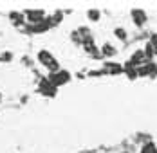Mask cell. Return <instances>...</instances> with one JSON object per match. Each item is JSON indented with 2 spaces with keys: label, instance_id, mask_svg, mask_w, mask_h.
<instances>
[{
  "label": "cell",
  "instance_id": "cell-1",
  "mask_svg": "<svg viewBox=\"0 0 157 153\" xmlns=\"http://www.w3.org/2000/svg\"><path fill=\"white\" fill-rule=\"evenodd\" d=\"M38 60H40V63H42L45 69H49L51 72H58V70H60V65H58L56 58H54L49 50H40V52H38Z\"/></svg>",
  "mask_w": 157,
  "mask_h": 153
},
{
  "label": "cell",
  "instance_id": "cell-2",
  "mask_svg": "<svg viewBox=\"0 0 157 153\" xmlns=\"http://www.w3.org/2000/svg\"><path fill=\"white\" fill-rule=\"evenodd\" d=\"M71 79V74L67 70H58V72H51L49 76V81L54 85V87H60V85H65L67 81Z\"/></svg>",
  "mask_w": 157,
  "mask_h": 153
},
{
  "label": "cell",
  "instance_id": "cell-3",
  "mask_svg": "<svg viewBox=\"0 0 157 153\" xmlns=\"http://www.w3.org/2000/svg\"><path fill=\"white\" fill-rule=\"evenodd\" d=\"M24 15L29 18V22H31V24H40V22H44L45 13H44L42 9H29V11H25Z\"/></svg>",
  "mask_w": 157,
  "mask_h": 153
},
{
  "label": "cell",
  "instance_id": "cell-4",
  "mask_svg": "<svg viewBox=\"0 0 157 153\" xmlns=\"http://www.w3.org/2000/svg\"><path fill=\"white\" fill-rule=\"evenodd\" d=\"M132 16H134V20H136V24H139V25H143V24L146 22V15L143 13L141 9H134V11H132Z\"/></svg>",
  "mask_w": 157,
  "mask_h": 153
},
{
  "label": "cell",
  "instance_id": "cell-5",
  "mask_svg": "<svg viewBox=\"0 0 157 153\" xmlns=\"http://www.w3.org/2000/svg\"><path fill=\"white\" fill-rule=\"evenodd\" d=\"M121 70H123V67H119L117 63H107V72L117 74V72H121Z\"/></svg>",
  "mask_w": 157,
  "mask_h": 153
},
{
  "label": "cell",
  "instance_id": "cell-6",
  "mask_svg": "<svg viewBox=\"0 0 157 153\" xmlns=\"http://www.w3.org/2000/svg\"><path fill=\"white\" fill-rule=\"evenodd\" d=\"M9 18L13 20V24H16V25H20V24L24 22V15H22V13H11Z\"/></svg>",
  "mask_w": 157,
  "mask_h": 153
},
{
  "label": "cell",
  "instance_id": "cell-7",
  "mask_svg": "<svg viewBox=\"0 0 157 153\" xmlns=\"http://www.w3.org/2000/svg\"><path fill=\"white\" fill-rule=\"evenodd\" d=\"M103 54H105V56H114V54H116V49L110 45V43H105V45H103Z\"/></svg>",
  "mask_w": 157,
  "mask_h": 153
},
{
  "label": "cell",
  "instance_id": "cell-8",
  "mask_svg": "<svg viewBox=\"0 0 157 153\" xmlns=\"http://www.w3.org/2000/svg\"><path fill=\"white\" fill-rule=\"evenodd\" d=\"M89 18H90V20H98V18H99V11H98V9H90V11H89Z\"/></svg>",
  "mask_w": 157,
  "mask_h": 153
},
{
  "label": "cell",
  "instance_id": "cell-9",
  "mask_svg": "<svg viewBox=\"0 0 157 153\" xmlns=\"http://www.w3.org/2000/svg\"><path fill=\"white\" fill-rule=\"evenodd\" d=\"M116 34H117V38H119V40H125V38H126V31L125 29H116Z\"/></svg>",
  "mask_w": 157,
  "mask_h": 153
},
{
  "label": "cell",
  "instance_id": "cell-10",
  "mask_svg": "<svg viewBox=\"0 0 157 153\" xmlns=\"http://www.w3.org/2000/svg\"><path fill=\"white\" fill-rule=\"evenodd\" d=\"M141 153H157V151H155V148H154L152 144H148V146H144V148H143Z\"/></svg>",
  "mask_w": 157,
  "mask_h": 153
}]
</instances>
